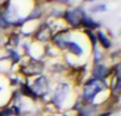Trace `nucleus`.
<instances>
[{"label":"nucleus","mask_w":121,"mask_h":116,"mask_svg":"<svg viewBox=\"0 0 121 116\" xmlns=\"http://www.w3.org/2000/svg\"><path fill=\"white\" fill-rule=\"evenodd\" d=\"M81 22L83 23L85 27L90 28V29H95L96 27H98V26H99L98 23L95 22V21H92L91 18H89V17H87V16H83V17H82Z\"/></svg>","instance_id":"nucleus-7"},{"label":"nucleus","mask_w":121,"mask_h":116,"mask_svg":"<svg viewBox=\"0 0 121 116\" xmlns=\"http://www.w3.org/2000/svg\"><path fill=\"white\" fill-rule=\"evenodd\" d=\"M109 115V113H107V114H102V115H100V116H108Z\"/></svg>","instance_id":"nucleus-9"},{"label":"nucleus","mask_w":121,"mask_h":116,"mask_svg":"<svg viewBox=\"0 0 121 116\" xmlns=\"http://www.w3.org/2000/svg\"><path fill=\"white\" fill-rule=\"evenodd\" d=\"M65 45H66L67 47H68V49L71 51L72 53H74V54H81L82 53V48L79 46L78 44H75V43H71V42H65Z\"/></svg>","instance_id":"nucleus-6"},{"label":"nucleus","mask_w":121,"mask_h":116,"mask_svg":"<svg viewBox=\"0 0 121 116\" xmlns=\"http://www.w3.org/2000/svg\"><path fill=\"white\" fill-rule=\"evenodd\" d=\"M105 89V85L98 79L90 80L84 87V98L87 101H92L95 96Z\"/></svg>","instance_id":"nucleus-1"},{"label":"nucleus","mask_w":121,"mask_h":116,"mask_svg":"<svg viewBox=\"0 0 121 116\" xmlns=\"http://www.w3.org/2000/svg\"><path fill=\"white\" fill-rule=\"evenodd\" d=\"M68 91H69V87L67 84H60V86L57 87V89L55 91V94L53 95V98H52L53 102H54L57 107H60V104H62V102L64 101Z\"/></svg>","instance_id":"nucleus-3"},{"label":"nucleus","mask_w":121,"mask_h":116,"mask_svg":"<svg viewBox=\"0 0 121 116\" xmlns=\"http://www.w3.org/2000/svg\"><path fill=\"white\" fill-rule=\"evenodd\" d=\"M31 89L35 96L36 95L42 96V95H44V94H46L49 89V84H48L47 79L44 78V77L37 79V80L34 82V84H33V86L31 87Z\"/></svg>","instance_id":"nucleus-2"},{"label":"nucleus","mask_w":121,"mask_h":116,"mask_svg":"<svg viewBox=\"0 0 121 116\" xmlns=\"http://www.w3.org/2000/svg\"><path fill=\"white\" fill-rule=\"evenodd\" d=\"M108 68L105 67L104 65H97L94 68V76L96 77V79H102L104 77H106L108 75Z\"/></svg>","instance_id":"nucleus-5"},{"label":"nucleus","mask_w":121,"mask_h":116,"mask_svg":"<svg viewBox=\"0 0 121 116\" xmlns=\"http://www.w3.org/2000/svg\"><path fill=\"white\" fill-rule=\"evenodd\" d=\"M98 37H99V40H100L101 44H102L105 48H108V47L111 46V42L107 40L106 36H105L102 32H98Z\"/></svg>","instance_id":"nucleus-8"},{"label":"nucleus","mask_w":121,"mask_h":116,"mask_svg":"<svg viewBox=\"0 0 121 116\" xmlns=\"http://www.w3.org/2000/svg\"><path fill=\"white\" fill-rule=\"evenodd\" d=\"M83 16V13L79 12V11H67L66 12V19L73 26H75L79 21H81Z\"/></svg>","instance_id":"nucleus-4"}]
</instances>
